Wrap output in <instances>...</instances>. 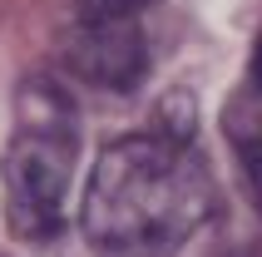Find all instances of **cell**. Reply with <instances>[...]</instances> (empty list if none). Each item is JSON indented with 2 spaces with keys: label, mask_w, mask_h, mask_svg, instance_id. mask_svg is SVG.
<instances>
[{
  "label": "cell",
  "mask_w": 262,
  "mask_h": 257,
  "mask_svg": "<svg viewBox=\"0 0 262 257\" xmlns=\"http://www.w3.org/2000/svg\"><path fill=\"white\" fill-rule=\"evenodd\" d=\"M213 203L193 128H144L94 158L79 228L99 257H173L208 223Z\"/></svg>",
  "instance_id": "obj_1"
},
{
  "label": "cell",
  "mask_w": 262,
  "mask_h": 257,
  "mask_svg": "<svg viewBox=\"0 0 262 257\" xmlns=\"http://www.w3.org/2000/svg\"><path fill=\"white\" fill-rule=\"evenodd\" d=\"M79 168V109L50 79H30L15 104V134L0 154L5 223L15 238L45 243L64 228Z\"/></svg>",
  "instance_id": "obj_2"
},
{
  "label": "cell",
  "mask_w": 262,
  "mask_h": 257,
  "mask_svg": "<svg viewBox=\"0 0 262 257\" xmlns=\"http://www.w3.org/2000/svg\"><path fill=\"white\" fill-rule=\"evenodd\" d=\"M59 55L84 84L129 94L148 74L144 15H74L64 40H59Z\"/></svg>",
  "instance_id": "obj_3"
},
{
  "label": "cell",
  "mask_w": 262,
  "mask_h": 257,
  "mask_svg": "<svg viewBox=\"0 0 262 257\" xmlns=\"http://www.w3.org/2000/svg\"><path fill=\"white\" fill-rule=\"evenodd\" d=\"M228 143H233L252 203L262 208V89H248L243 104H228Z\"/></svg>",
  "instance_id": "obj_4"
},
{
  "label": "cell",
  "mask_w": 262,
  "mask_h": 257,
  "mask_svg": "<svg viewBox=\"0 0 262 257\" xmlns=\"http://www.w3.org/2000/svg\"><path fill=\"white\" fill-rule=\"evenodd\" d=\"M159 0H74V15H148Z\"/></svg>",
  "instance_id": "obj_5"
},
{
  "label": "cell",
  "mask_w": 262,
  "mask_h": 257,
  "mask_svg": "<svg viewBox=\"0 0 262 257\" xmlns=\"http://www.w3.org/2000/svg\"><path fill=\"white\" fill-rule=\"evenodd\" d=\"M248 84H252V89H262V35H257V45H252V70H248Z\"/></svg>",
  "instance_id": "obj_6"
}]
</instances>
